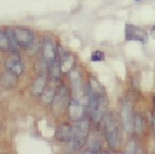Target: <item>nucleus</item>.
I'll list each match as a JSON object with an SVG mask.
<instances>
[{"instance_id":"21","label":"nucleus","mask_w":155,"mask_h":154,"mask_svg":"<svg viewBox=\"0 0 155 154\" xmlns=\"http://www.w3.org/2000/svg\"><path fill=\"white\" fill-rule=\"evenodd\" d=\"M0 49H2V52L10 50V44H9V36L6 30L0 32Z\"/></svg>"},{"instance_id":"10","label":"nucleus","mask_w":155,"mask_h":154,"mask_svg":"<svg viewBox=\"0 0 155 154\" xmlns=\"http://www.w3.org/2000/svg\"><path fill=\"white\" fill-rule=\"evenodd\" d=\"M5 69L14 73L18 76H20L24 73V63L21 60V58L18 55V53H13L10 55H8V58L5 59Z\"/></svg>"},{"instance_id":"4","label":"nucleus","mask_w":155,"mask_h":154,"mask_svg":"<svg viewBox=\"0 0 155 154\" xmlns=\"http://www.w3.org/2000/svg\"><path fill=\"white\" fill-rule=\"evenodd\" d=\"M104 137L108 146L115 149L119 144V129L116 123L111 118H106L104 120Z\"/></svg>"},{"instance_id":"8","label":"nucleus","mask_w":155,"mask_h":154,"mask_svg":"<svg viewBox=\"0 0 155 154\" xmlns=\"http://www.w3.org/2000/svg\"><path fill=\"white\" fill-rule=\"evenodd\" d=\"M14 32H15L16 40L23 49H29V48L33 46L34 39H35L34 32H31L30 29H28V28H20V26L15 28Z\"/></svg>"},{"instance_id":"3","label":"nucleus","mask_w":155,"mask_h":154,"mask_svg":"<svg viewBox=\"0 0 155 154\" xmlns=\"http://www.w3.org/2000/svg\"><path fill=\"white\" fill-rule=\"evenodd\" d=\"M73 99V97L70 98V92L68 89L66 85H59L56 88V94L55 98L53 100V110L56 113V115L63 114V112H65L69 107V103Z\"/></svg>"},{"instance_id":"14","label":"nucleus","mask_w":155,"mask_h":154,"mask_svg":"<svg viewBox=\"0 0 155 154\" xmlns=\"http://www.w3.org/2000/svg\"><path fill=\"white\" fill-rule=\"evenodd\" d=\"M18 78L19 76L14 73L5 70L4 73H2V85L6 89H13L18 85Z\"/></svg>"},{"instance_id":"2","label":"nucleus","mask_w":155,"mask_h":154,"mask_svg":"<svg viewBox=\"0 0 155 154\" xmlns=\"http://www.w3.org/2000/svg\"><path fill=\"white\" fill-rule=\"evenodd\" d=\"M88 110L90 114V118L95 124H99L106 114L108 110V102H106L105 95L99 97H90V102L88 105Z\"/></svg>"},{"instance_id":"15","label":"nucleus","mask_w":155,"mask_h":154,"mask_svg":"<svg viewBox=\"0 0 155 154\" xmlns=\"http://www.w3.org/2000/svg\"><path fill=\"white\" fill-rule=\"evenodd\" d=\"M74 63H75V59L71 54H64L60 59V68L63 74L70 73L74 69Z\"/></svg>"},{"instance_id":"23","label":"nucleus","mask_w":155,"mask_h":154,"mask_svg":"<svg viewBox=\"0 0 155 154\" xmlns=\"http://www.w3.org/2000/svg\"><path fill=\"white\" fill-rule=\"evenodd\" d=\"M124 152H125V153H134V152H135V142H134V140H130V142L127 144V147H125Z\"/></svg>"},{"instance_id":"18","label":"nucleus","mask_w":155,"mask_h":154,"mask_svg":"<svg viewBox=\"0 0 155 154\" xmlns=\"http://www.w3.org/2000/svg\"><path fill=\"white\" fill-rule=\"evenodd\" d=\"M8 36H9V44H10V50L13 53H18L19 50L21 49V46L20 44L18 43L16 40V36H15V32H14V29H8Z\"/></svg>"},{"instance_id":"27","label":"nucleus","mask_w":155,"mask_h":154,"mask_svg":"<svg viewBox=\"0 0 155 154\" xmlns=\"http://www.w3.org/2000/svg\"><path fill=\"white\" fill-rule=\"evenodd\" d=\"M135 2H140V0H135Z\"/></svg>"},{"instance_id":"12","label":"nucleus","mask_w":155,"mask_h":154,"mask_svg":"<svg viewBox=\"0 0 155 154\" xmlns=\"http://www.w3.org/2000/svg\"><path fill=\"white\" fill-rule=\"evenodd\" d=\"M46 75L45 74H40L38 75L36 78L33 80L31 85H30V93L34 97H41V94L44 93V90L46 89Z\"/></svg>"},{"instance_id":"6","label":"nucleus","mask_w":155,"mask_h":154,"mask_svg":"<svg viewBox=\"0 0 155 154\" xmlns=\"http://www.w3.org/2000/svg\"><path fill=\"white\" fill-rule=\"evenodd\" d=\"M41 54H43V59L45 62V64L50 65L56 60V56H58V52H56V48H55V43L51 38L49 36H45L43 44H41Z\"/></svg>"},{"instance_id":"11","label":"nucleus","mask_w":155,"mask_h":154,"mask_svg":"<svg viewBox=\"0 0 155 154\" xmlns=\"http://www.w3.org/2000/svg\"><path fill=\"white\" fill-rule=\"evenodd\" d=\"M73 138V126L69 123H60L55 129V139L60 143H70Z\"/></svg>"},{"instance_id":"5","label":"nucleus","mask_w":155,"mask_h":154,"mask_svg":"<svg viewBox=\"0 0 155 154\" xmlns=\"http://www.w3.org/2000/svg\"><path fill=\"white\" fill-rule=\"evenodd\" d=\"M125 40L127 42H139L145 44L148 40V34L143 28L133 24L125 25Z\"/></svg>"},{"instance_id":"20","label":"nucleus","mask_w":155,"mask_h":154,"mask_svg":"<svg viewBox=\"0 0 155 154\" xmlns=\"http://www.w3.org/2000/svg\"><path fill=\"white\" fill-rule=\"evenodd\" d=\"M144 132V119L140 114L134 115V133L137 136H141Z\"/></svg>"},{"instance_id":"17","label":"nucleus","mask_w":155,"mask_h":154,"mask_svg":"<svg viewBox=\"0 0 155 154\" xmlns=\"http://www.w3.org/2000/svg\"><path fill=\"white\" fill-rule=\"evenodd\" d=\"M55 94H56V89L55 88H51V86H46V89L41 94V102H43V104L51 105L53 104V100L55 98Z\"/></svg>"},{"instance_id":"22","label":"nucleus","mask_w":155,"mask_h":154,"mask_svg":"<svg viewBox=\"0 0 155 154\" xmlns=\"http://www.w3.org/2000/svg\"><path fill=\"white\" fill-rule=\"evenodd\" d=\"M104 59H105V55H104V53L100 52V50H95V52H93L91 55H90V60H91V62H103Z\"/></svg>"},{"instance_id":"16","label":"nucleus","mask_w":155,"mask_h":154,"mask_svg":"<svg viewBox=\"0 0 155 154\" xmlns=\"http://www.w3.org/2000/svg\"><path fill=\"white\" fill-rule=\"evenodd\" d=\"M49 75H50V78L55 82L60 80L61 75H63V72H61V68H60V62L55 60L53 64L49 65Z\"/></svg>"},{"instance_id":"9","label":"nucleus","mask_w":155,"mask_h":154,"mask_svg":"<svg viewBox=\"0 0 155 154\" xmlns=\"http://www.w3.org/2000/svg\"><path fill=\"white\" fill-rule=\"evenodd\" d=\"M68 115H69L70 120L73 122H79L81 119L85 118V114H86V107L84 104H81L79 100L76 99H71L69 103V107L66 109Z\"/></svg>"},{"instance_id":"19","label":"nucleus","mask_w":155,"mask_h":154,"mask_svg":"<svg viewBox=\"0 0 155 154\" xmlns=\"http://www.w3.org/2000/svg\"><path fill=\"white\" fill-rule=\"evenodd\" d=\"M100 149H101V142H100V139L94 137L89 143H86L85 152L86 153H98V152H100Z\"/></svg>"},{"instance_id":"26","label":"nucleus","mask_w":155,"mask_h":154,"mask_svg":"<svg viewBox=\"0 0 155 154\" xmlns=\"http://www.w3.org/2000/svg\"><path fill=\"white\" fill-rule=\"evenodd\" d=\"M153 102H154V107H155V95H154V99H153Z\"/></svg>"},{"instance_id":"24","label":"nucleus","mask_w":155,"mask_h":154,"mask_svg":"<svg viewBox=\"0 0 155 154\" xmlns=\"http://www.w3.org/2000/svg\"><path fill=\"white\" fill-rule=\"evenodd\" d=\"M151 128H153V132L155 134V112L153 113V117H151Z\"/></svg>"},{"instance_id":"25","label":"nucleus","mask_w":155,"mask_h":154,"mask_svg":"<svg viewBox=\"0 0 155 154\" xmlns=\"http://www.w3.org/2000/svg\"><path fill=\"white\" fill-rule=\"evenodd\" d=\"M150 35H151L153 39H155V25L151 28V30H150Z\"/></svg>"},{"instance_id":"7","label":"nucleus","mask_w":155,"mask_h":154,"mask_svg":"<svg viewBox=\"0 0 155 154\" xmlns=\"http://www.w3.org/2000/svg\"><path fill=\"white\" fill-rule=\"evenodd\" d=\"M120 117H121V123L123 127L127 133H133L134 132V115H133V108L130 102L125 100L121 105V112H120Z\"/></svg>"},{"instance_id":"13","label":"nucleus","mask_w":155,"mask_h":154,"mask_svg":"<svg viewBox=\"0 0 155 154\" xmlns=\"http://www.w3.org/2000/svg\"><path fill=\"white\" fill-rule=\"evenodd\" d=\"M88 92L90 94V97H99V95H104V86L100 84V82L95 78V76H89L88 83Z\"/></svg>"},{"instance_id":"1","label":"nucleus","mask_w":155,"mask_h":154,"mask_svg":"<svg viewBox=\"0 0 155 154\" xmlns=\"http://www.w3.org/2000/svg\"><path fill=\"white\" fill-rule=\"evenodd\" d=\"M89 130H90V120L89 119H81L79 122H74L73 124V138L70 144L74 150L83 148L86 144V140L89 138Z\"/></svg>"}]
</instances>
